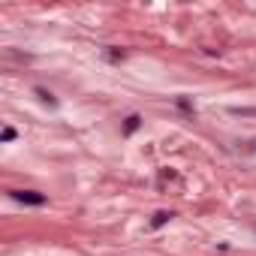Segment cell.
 I'll use <instances>...</instances> for the list:
<instances>
[{"label": "cell", "mask_w": 256, "mask_h": 256, "mask_svg": "<svg viewBox=\"0 0 256 256\" xmlns=\"http://www.w3.org/2000/svg\"><path fill=\"white\" fill-rule=\"evenodd\" d=\"M9 196L15 202H21V205H33V208H39V205L48 202V196L39 193V190H9Z\"/></svg>", "instance_id": "1"}, {"label": "cell", "mask_w": 256, "mask_h": 256, "mask_svg": "<svg viewBox=\"0 0 256 256\" xmlns=\"http://www.w3.org/2000/svg\"><path fill=\"white\" fill-rule=\"evenodd\" d=\"M139 127H142V115H130L127 121H124V136H133Z\"/></svg>", "instance_id": "2"}, {"label": "cell", "mask_w": 256, "mask_h": 256, "mask_svg": "<svg viewBox=\"0 0 256 256\" xmlns=\"http://www.w3.org/2000/svg\"><path fill=\"white\" fill-rule=\"evenodd\" d=\"M172 217H175L172 211H157V214H154V220H151V229H160V226H166Z\"/></svg>", "instance_id": "3"}, {"label": "cell", "mask_w": 256, "mask_h": 256, "mask_svg": "<svg viewBox=\"0 0 256 256\" xmlns=\"http://www.w3.org/2000/svg\"><path fill=\"white\" fill-rule=\"evenodd\" d=\"M33 94H37L42 102H48V106H58V99H55V94H51V91H45V88H39V84H37V88H33Z\"/></svg>", "instance_id": "4"}, {"label": "cell", "mask_w": 256, "mask_h": 256, "mask_svg": "<svg viewBox=\"0 0 256 256\" xmlns=\"http://www.w3.org/2000/svg\"><path fill=\"white\" fill-rule=\"evenodd\" d=\"M15 127H3V133H0V142H15Z\"/></svg>", "instance_id": "5"}, {"label": "cell", "mask_w": 256, "mask_h": 256, "mask_svg": "<svg viewBox=\"0 0 256 256\" xmlns=\"http://www.w3.org/2000/svg\"><path fill=\"white\" fill-rule=\"evenodd\" d=\"M178 109H184L187 115H193V112H196V109L190 106V99H184V97H178Z\"/></svg>", "instance_id": "6"}, {"label": "cell", "mask_w": 256, "mask_h": 256, "mask_svg": "<svg viewBox=\"0 0 256 256\" xmlns=\"http://www.w3.org/2000/svg\"><path fill=\"white\" fill-rule=\"evenodd\" d=\"M109 55V60H124L127 58V51H118V48H112V51H106Z\"/></svg>", "instance_id": "7"}, {"label": "cell", "mask_w": 256, "mask_h": 256, "mask_svg": "<svg viewBox=\"0 0 256 256\" xmlns=\"http://www.w3.org/2000/svg\"><path fill=\"white\" fill-rule=\"evenodd\" d=\"M244 115H256V109H244Z\"/></svg>", "instance_id": "8"}]
</instances>
